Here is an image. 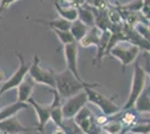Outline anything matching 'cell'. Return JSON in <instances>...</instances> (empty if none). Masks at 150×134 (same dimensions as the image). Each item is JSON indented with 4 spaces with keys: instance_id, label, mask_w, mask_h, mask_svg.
I'll use <instances>...</instances> for the list:
<instances>
[{
    "instance_id": "obj_14",
    "label": "cell",
    "mask_w": 150,
    "mask_h": 134,
    "mask_svg": "<svg viewBox=\"0 0 150 134\" xmlns=\"http://www.w3.org/2000/svg\"><path fill=\"white\" fill-rule=\"evenodd\" d=\"M77 13H79L77 19L80 20L81 22H83L85 26H88V28L95 27V18H94L91 6L84 5V6L77 7Z\"/></svg>"
},
{
    "instance_id": "obj_33",
    "label": "cell",
    "mask_w": 150,
    "mask_h": 134,
    "mask_svg": "<svg viewBox=\"0 0 150 134\" xmlns=\"http://www.w3.org/2000/svg\"><path fill=\"white\" fill-rule=\"evenodd\" d=\"M1 85H2V84H0V88H1Z\"/></svg>"
},
{
    "instance_id": "obj_34",
    "label": "cell",
    "mask_w": 150,
    "mask_h": 134,
    "mask_svg": "<svg viewBox=\"0 0 150 134\" xmlns=\"http://www.w3.org/2000/svg\"><path fill=\"white\" fill-rule=\"evenodd\" d=\"M40 1H44V0H40Z\"/></svg>"
},
{
    "instance_id": "obj_19",
    "label": "cell",
    "mask_w": 150,
    "mask_h": 134,
    "mask_svg": "<svg viewBox=\"0 0 150 134\" xmlns=\"http://www.w3.org/2000/svg\"><path fill=\"white\" fill-rule=\"evenodd\" d=\"M88 26H85L83 22H81L80 20H75L71 24V28H69V32L72 34V36L74 37L75 41L79 44L80 41L82 40V38L86 35V32H88Z\"/></svg>"
},
{
    "instance_id": "obj_4",
    "label": "cell",
    "mask_w": 150,
    "mask_h": 134,
    "mask_svg": "<svg viewBox=\"0 0 150 134\" xmlns=\"http://www.w3.org/2000/svg\"><path fill=\"white\" fill-rule=\"evenodd\" d=\"M85 92L88 94V102L98 105L102 111L103 115L110 117V116H113V115L118 114L121 112V109L114 103V100H115V97H118V95H114L112 97H106V96L95 92L94 88H92V87L85 88Z\"/></svg>"
},
{
    "instance_id": "obj_13",
    "label": "cell",
    "mask_w": 150,
    "mask_h": 134,
    "mask_svg": "<svg viewBox=\"0 0 150 134\" xmlns=\"http://www.w3.org/2000/svg\"><path fill=\"white\" fill-rule=\"evenodd\" d=\"M111 38V32L110 30H105V32H102L100 37V41L99 45L96 46L98 51H96V55H95V59H94V63H98L100 64L102 57L108 53V46H109V41Z\"/></svg>"
},
{
    "instance_id": "obj_35",
    "label": "cell",
    "mask_w": 150,
    "mask_h": 134,
    "mask_svg": "<svg viewBox=\"0 0 150 134\" xmlns=\"http://www.w3.org/2000/svg\"><path fill=\"white\" fill-rule=\"evenodd\" d=\"M101 134H102V133H101ZM103 134H106V133H103Z\"/></svg>"
},
{
    "instance_id": "obj_6",
    "label": "cell",
    "mask_w": 150,
    "mask_h": 134,
    "mask_svg": "<svg viewBox=\"0 0 150 134\" xmlns=\"http://www.w3.org/2000/svg\"><path fill=\"white\" fill-rule=\"evenodd\" d=\"M28 75L35 81V83L44 84L52 88H55V73L50 69L43 68L40 66V59L36 54L34 55Z\"/></svg>"
},
{
    "instance_id": "obj_29",
    "label": "cell",
    "mask_w": 150,
    "mask_h": 134,
    "mask_svg": "<svg viewBox=\"0 0 150 134\" xmlns=\"http://www.w3.org/2000/svg\"><path fill=\"white\" fill-rule=\"evenodd\" d=\"M5 79H6V77H5V74H4L2 69H0V84L5 83Z\"/></svg>"
},
{
    "instance_id": "obj_9",
    "label": "cell",
    "mask_w": 150,
    "mask_h": 134,
    "mask_svg": "<svg viewBox=\"0 0 150 134\" xmlns=\"http://www.w3.org/2000/svg\"><path fill=\"white\" fill-rule=\"evenodd\" d=\"M36 128H28L23 125L17 117H9L5 121L0 122V132L2 134H21L27 133V132H31Z\"/></svg>"
},
{
    "instance_id": "obj_22",
    "label": "cell",
    "mask_w": 150,
    "mask_h": 134,
    "mask_svg": "<svg viewBox=\"0 0 150 134\" xmlns=\"http://www.w3.org/2000/svg\"><path fill=\"white\" fill-rule=\"evenodd\" d=\"M52 30L56 34V36L58 37L59 41H61L64 46H65V45L76 43L74 37L72 36V34H71L69 30H58V29H52Z\"/></svg>"
},
{
    "instance_id": "obj_31",
    "label": "cell",
    "mask_w": 150,
    "mask_h": 134,
    "mask_svg": "<svg viewBox=\"0 0 150 134\" xmlns=\"http://www.w3.org/2000/svg\"><path fill=\"white\" fill-rule=\"evenodd\" d=\"M85 4L88 6H93V0H85Z\"/></svg>"
},
{
    "instance_id": "obj_15",
    "label": "cell",
    "mask_w": 150,
    "mask_h": 134,
    "mask_svg": "<svg viewBox=\"0 0 150 134\" xmlns=\"http://www.w3.org/2000/svg\"><path fill=\"white\" fill-rule=\"evenodd\" d=\"M102 30H100L98 27H92L88 29L86 35L82 38V40L79 43L82 47H90V46H98L100 41V37Z\"/></svg>"
},
{
    "instance_id": "obj_3",
    "label": "cell",
    "mask_w": 150,
    "mask_h": 134,
    "mask_svg": "<svg viewBox=\"0 0 150 134\" xmlns=\"http://www.w3.org/2000/svg\"><path fill=\"white\" fill-rule=\"evenodd\" d=\"M15 55L18 58L19 66H18V68H17V70L10 76V78H8L7 81H5V83L1 85L0 95H2L4 93H6V92L10 91V89L17 88L19 85L21 84V82L25 79V77L29 74V68H30L31 63L26 62L25 56H24L19 51H15Z\"/></svg>"
},
{
    "instance_id": "obj_36",
    "label": "cell",
    "mask_w": 150,
    "mask_h": 134,
    "mask_svg": "<svg viewBox=\"0 0 150 134\" xmlns=\"http://www.w3.org/2000/svg\"><path fill=\"white\" fill-rule=\"evenodd\" d=\"M0 1H1V0H0Z\"/></svg>"
},
{
    "instance_id": "obj_17",
    "label": "cell",
    "mask_w": 150,
    "mask_h": 134,
    "mask_svg": "<svg viewBox=\"0 0 150 134\" xmlns=\"http://www.w3.org/2000/svg\"><path fill=\"white\" fill-rule=\"evenodd\" d=\"M133 109L137 112H150V86L146 87L134 103Z\"/></svg>"
},
{
    "instance_id": "obj_32",
    "label": "cell",
    "mask_w": 150,
    "mask_h": 134,
    "mask_svg": "<svg viewBox=\"0 0 150 134\" xmlns=\"http://www.w3.org/2000/svg\"><path fill=\"white\" fill-rule=\"evenodd\" d=\"M2 11H4V9H2V8H0V17H1V13H2Z\"/></svg>"
},
{
    "instance_id": "obj_12",
    "label": "cell",
    "mask_w": 150,
    "mask_h": 134,
    "mask_svg": "<svg viewBox=\"0 0 150 134\" xmlns=\"http://www.w3.org/2000/svg\"><path fill=\"white\" fill-rule=\"evenodd\" d=\"M35 85H36V83H35V81L30 76L25 77V79L17 87L18 102H21V103L28 102V100L31 97V93H33V89L35 87Z\"/></svg>"
},
{
    "instance_id": "obj_2",
    "label": "cell",
    "mask_w": 150,
    "mask_h": 134,
    "mask_svg": "<svg viewBox=\"0 0 150 134\" xmlns=\"http://www.w3.org/2000/svg\"><path fill=\"white\" fill-rule=\"evenodd\" d=\"M146 73L144 68L141 67V65L139 63V58L136 59L134 62V69H133V77H132L131 88H130V94L128 97V101L123 106V111L125 109H130L134 106V103L138 100V97L140 94L144 92L146 88L144 84H146Z\"/></svg>"
},
{
    "instance_id": "obj_18",
    "label": "cell",
    "mask_w": 150,
    "mask_h": 134,
    "mask_svg": "<svg viewBox=\"0 0 150 134\" xmlns=\"http://www.w3.org/2000/svg\"><path fill=\"white\" fill-rule=\"evenodd\" d=\"M38 24H44L48 26L50 29H58V30H69L71 24L67 20L63 19V18H56V19H50V20H43V19H36L35 20Z\"/></svg>"
},
{
    "instance_id": "obj_25",
    "label": "cell",
    "mask_w": 150,
    "mask_h": 134,
    "mask_svg": "<svg viewBox=\"0 0 150 134\" xmlns=\"http://www.w3.org/2000/svg\"><path fill=\"white\" fill-rule=\"evenodd\" d=\"M142 58H144V65L141 67L144 68V73L150 76V51H144L142 53Z\"/></svg>"
},
{
    "instance_id": "obj_23",
    "label": "cell",
    "mask_w": 150,
    "mask_h": 134,
    "mask_svg": "<svg viewBox=\"0 0 150 134\" xmlns=\"http://www.w3.org/2000/svg\"><path fill=\"white\" fill-rule=\"evenodd\" d=\"M128 131H130V132H132V133L134 134H150V122H148V123L134 124Z\"/></svg>"
},
{
    "instance_id": "obj_20",
    "label": "cell",
    "mask_w": 150,
    "mask_h": 134,
    "mask_svg": "<svg viewBox=\"0 0 150 134\" xmlns=\"http://www.w3.org/2000/svg\"><path fill=\"white\" fill-rule=\"evenodd\" d=\"M137 111L133 109H125V112H123V114L121 115V119H120V121L122 123V125H123V128H132L136 123L138 122V115H137Z\"/></svg>"
},
{
    "instance_id": "obj_1",
    "label": "cell",
    "mask_w": 150,
    "mask_h": 134,
    "mask_svg": "<svg viewBox=\"0 0 150 134\" xmlns=\"http://www.w3.org/2000/svg\"><path fill=\"white\" fill-rule=\"evenodd\" d=\"M100 86L99 83L81 82L67 68L59 73H55V89L62 98H69L88 87L95 88Z\"/></svg>"
},
{
    "instance_id": "obj_26",
    "label": "cell",
    "mask_w": 150,
    "mask_h": 134,
    "mask_svg": "<svg viewBox=\"0 0 150 134\" xmlns=\"http://www.w3.org/2000/svg\"><path fill=\"white\" fill-rule=\"evenodd\" d=\"M63 1L69 2V4H71V5H73V6H75V7H81V6L86 5V4H85V0H63Z\"/></svg>"
},
{
    "instance_id": "obj_10",
    "label": "cell",
    "mask_w": 150,
    "mask_h": 134,
    "mask_svg": "<svg viewBox=\"0 0 150 134\" xmlns=\"http://www.w3.org/2000/svg\"><path fill=\"white\" fill-rule=\"evenodd\" d=\"M27 103L30 104L31 106L35 109L36 114H37L38 126L36 128V131L37 132H43L45 125L50 120V105H42L38 102H36L33 97H30Z\"/></svg>"
},
{
    "instance_id": "obj_21",
    "label": "cell",
    "mask_w": 150,
    "mask_h": 134,
    "mask_svg": "<svg viewBox=\"0 0 150 134\" xmlns=\"http://www.w3.org/2000/svg\"><path fill=\"white\" fill-rule=\"evenodd\" d=\"M123 125H122V123L121 121H115V120H113V121H109L106 124H104L103 126H102V130L105 132L106 134H121L122 133V131H123Z\"/></svg>"
},
{
    "instance_id": "obj_24",
    "label": "cell",
    "mask_w": 150,
    "mask_h": 134,
    "mask_svg": "<svg viewBox=\"0 0 150 134\" xmlns=\"http://www.w3.org/2000/svg\"><path fill=\"white\" fill-rule=\"evenodd\" d=\"M144 1L142 0H136V1H132V2H129L125 6H123L125 9H129L131 11H137V10H140V9H144Z\"/></svg>"
},
{
    "instance_id": "obj_5",
    "label": "cell",
    "mask_w": 150,
    "mask_h": 134,
    "mask_svg": "<svg viewBox=\"0 0 150 134\" xmlns=\"http://www.w3.org/2000/svg\"><path fill=\"white\" fill-rule=\"evenodd\" d=\"M139 51H140V48L138 46L132 45L131 43L125 40L123 43L117 44L114 47H112L109 51V54L117 59H119L123 69H125V66L136 62L138 55H139Z\"/></svg>"
},
{
    "instance_id": "obj_28",
    "label": "cell",
    "mask_w": 150,
    "mask_h": 134,
    "mask_svg": "<svg viewBox=\"0 0 150 134\" xmlns=\"http://www.w3.org/2000/svg\"><path fill=\"white\" fill-rule=\"evenodd\" d=\"M53 134H67V132H66L63 128H58V126H57L56 130L53 132Z\"/></svg>"
},
{
    "instance_id": "obj_27",
    "label": "cell",
    "mask_w": 150,
    "mask_h": 134,
    "mask_svg": "<svg viewBox=\"0 0 150 134\" xmlns=\"http://www.w3.org/2000/svg\"><path fill=\"white\" fill-rule=\"evenodd\" d=\"M17 0H1L0 1V8H2L4 10L8 8V7L10 6V5H13V2H16Z\"/></svg>"
},
{
    "instance_id": "obj_8",
    "label": "cell",
    "mask_w": 150,
    "mask_h": 134,
    "mask_svg": "<svg viewBox=\"0 0 150 134\" xmlns=\"http://www.w3.org/2000/svg\"><path fill=\"white\" fill-rule=\"evenodd\" d=\"M77 53H79V45L77 43L69 44L64 46V56L66 60V68L74 75L79 81L85 82L79 73V67H77Z\"/></svg>"
},
{
    "instance_id": "obj_16",
    "label": "cell",
    "mask_w": 150,
    "mask_h": 134,
    "mask_svg": "<svg viewBox=\"0 0 150 134\" xmlns=\"http://www.w3.org/2000/svg\"><path fill=\"white\" fill-rule=\"evenodd\" d=\"M28 107V103H21V102H16L8 105L6 107L0 109V122L5 121L9 117H13L18 113L20 109H24Z\"/></svg>"
},
{
    "instance_id": "obj_11",
    "label": "cell",
    "mask_w": 150,
    "mask_h": 134,
    "mask_svg": "<svg viewBox=\"0 0 150 134\" xmlns=\"http://www.w3.org/2000/svg\"><path fill=\"white\" fill-rule=\"evenodd\" d=\"M55 8H56L59 17L63 19L67 20L69 22H73L75 20H77V17H79L77 7L61 0V1H55Z\"/></svg>"
},
{
    "instance_id": "obj_37",
    "label": "cell",
    "mask_w": 150,
    "mask_h": 134,
    "mask_svg": "<svg viewBox=\"0 0 150 134\" xmlns=\"http://www.w3.org/2000/svg\"><path fill=\"white\" fill-rule=\"evenodd\" d=\"M1 134H2V133H1Z\"/></svg>"
},
{
    "instance_id": "obj_7",
    "label": "cell",
    "mask_w": 150,
    "mask_h": 134,
    "mask_svg": "<svg viewBox=\"0 0 150 134\" xmlns=\"http://www.w3.org/2000/svg\"><path fill=\"white\" fill-rule=\"evenodd\" d=\"M88 102V94H86L85 89L80 92V93H77L76 95L67 98L66 102L62 105L64 121L74 119L75 115L77 114L84 106H86Z\"/></svg>"
},
{
    "instance_id": "obj_30",
    "label": "cell",
    "mask_w": 150,
    "mask_h": 134,
    "mask_svg": "<svg viewBox=\"0 0 150 134\" xmlns=\"http://www.w3.org/2000/svg\"><path fill=\"white\" fill-rule=\"evenodd\" d=\"M144 7H150V0H142Z\"/></svg>"
}]
</instances>
